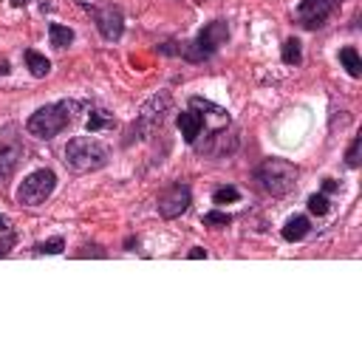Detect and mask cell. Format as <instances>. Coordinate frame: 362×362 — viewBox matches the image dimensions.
<instances>
[{"label":"cell","mask_w":362,"mask_h":362,"mask_svg":"<svg viewBox=\"0 0 362 362\" xmlns=\"http://www.w3.org/2000/svg\"><path fill=\"white\" fill-rule=\"evenodd\" d=\"M308 232H311V221L306 218V215H292L280 229L283 240H289V244H297V240H303Z\"/></svg>","instance_id":"cell-13"},{"label":"cell","mask_w":362,"mask_h":362,"mask_svg":"<svg viewBox=\"0 0 362 362\" xmlns=\"http://www.w3.org/2000/svg\"><path fill=\"white\" fill-rule=\"evenodd\" d=\"M255 179L269 196L280 199V196H289V192L297 187L300 170H297V164L286 161V159H267L255 167Z\"/></svg>","instance_id":"cell-3"},{"label":"cell","mask_w":362,"mask_h":362,"mask_svg":"<svg viewBox=\"0 0 362 362\" xmlns=\"http://www.w3.org/2000/svg\"><path fill=\"white\" fill-rule=\"evenodd\" d=\"M54 187H57L54 170L43 167V170H34L32 176H26V179L20 181V187H17V201L23 207H40V204H45L48 199H52Z\"/></svg>","instance_id":"cell-7"},{"label":"cell","mask_w":362,"mask_h":362,"mask_svg":"<svg viewBox=\"0 0 362 362\" xmlns=\"http://www.w3.org/2000/svg\"><path fill=\"white\" fill-rule=\"evenodd\" d=\"M334 190H337V181H334V179H326V181H323V192L328 196V192H334Z\"/></svg>","instance_id":"cell-27"},{"label":"cell","mask_w":362,"mask_h":362,"mask_svg":"<svg viewBox=\"0 0 362 362\" xmlns=\"http://www.w3.org/2000/svg\"><path fill=\"white\" fill-rule=\"evenodd\" d=\"M227 40H229L227 20H212V23H207V26L196 34V40H190V43H184L179 48V54L187 63H204V60L218 54V48L227 45Z\"/></svg>","instance_id":"cell-5"},{"label":"cell","mask_w":362,"mask_h":362,"mask_svg":"<svg viewBox=\"0 0 362 362\" xmlns=\"http://www.w3.org/2000/svg\"><path fill=\"white\" fill-rule=\"evenodd\" d=\"M176 122H179V131H181V136H184V142H187V144H192L196 139H201V133H204V128H207L204 113H199L196 108L181 111Z\"/></svg>","instance_id":"cell-12"},{"label":"cell","mask_w":362,"mask_h":362,"mask_svg":"<svg viewBox=\"0 0 362 362\" xmlns=\"http://www.w3.org/2000/svg\"><path fill=\"white\" fill-rule=\"evenodd\" d=\"M12 3H14V6H29L32 0H12Z\"/></svg>","instance_id":"cell-30"},{"label":"cell","mask_w":362,"mask_h":362,"mask_svg":"<svg viewBox=\"0 0 362 362\" xmlns=\"http://www.w3.org/2000/svg\"><path fill=\"white\" fill-rule=\"evenodd\" d=\"M190 204H192V190L187 187V184H181V181H176V184H170L167 187L161 196H159V215L161 218H167V221H173V218H179V215H184L187 210H190Z\"/></svg>","instance_id":"cell-10"},{"label":"cell","mask_w":362,"mask_h":362,"mask_svg":"<svg viewBox=\"0 0 362 362\" xmlns=\"http://www.w3.org/2000/svg\"><path fill=\"white\" fill-rule=\"evenodd\" d=\"M63 161L71 173H93V170H102V167L111 161V148L100 139L74 136L65 144Z\"/></svg>","instance_id":"cell-2"},{"label":"cell","mask_w":362,"mask_h":362,"mask_svg":"<svg viewBox=\"0 0 362 362\" xmlns=\"http://www.w3.org/2000/svg\"><path fill=\"white\" fill-rule=\"evenodd\" d=\"M359 150H362V139L354 136L351 148H348V153H346V164L351 167V170H357V167H359Z\"/></svg>","instance_id":"cell-23"},{"label":"cell","mask_w":362,"mask_h":362,"mask_svg":"<svg viewBox=\"0 0 362 362\" xmlns=\"http://www.w3.org/2000/svg\"><path fill=\"white\" fill-rule=\"evenodd\" d=\"M201 221H204V227L224 229V227H229V224H232V215H229V212H221V210H210Z\"/></svg>","instance_id":"cell-19"},{"label":"cell","mask_w":362,"mask_h":362,"mask_svg":"<svg viewBox=\"0 0 362 362\" xmlns=\"http://www.w3.org/2000/svg\"><path fill=\"white\" fill-rule=\"evenodd\" d=\"M187 258H192V260H201V258H207V249H204V247H192Z\"/></svg>","instance_id":"cell-26"},{"label":"cell","mask_w":362,"mask_h":362,"mask_svg":"<svg viewBox=\"0 0 362 362\" xmlns=\"http://www.w3.org/2000/svg\"><path fill=\"white\" fill-rule=\"evenodd\" d=\"M340 63H343V68L348 71V77H354V80L362 77V60H359V52H357L354 45L340 48Z\"/></svg>","instance_id":"cell-16"},{"label":"cell","mask_w":362,"mask_h":362,"mask_svg":"<svg viewBox=\"0 0 362 362\" xmlns=\"http://www.w3.org/2000/svg\"><path fill=\"white\" fill-rule=\"evenodd\" d=\"M85 105L77 102V100H60V102H48L43 108H37L32 116H29V122H26V131L29 136L34 139H54L60 136L65 128H71L77 122V113L82 111Z\"/></svg>","instance_id":"cell-1"},{"label":"cell","mask_w":362,"mask_h":362,"mask_svg":"<svg viewBox=\"0 0 362 362\" xmlns=\"http://www.w3.org/2000/svg\"><path fill=\"white\" fill-rule=\"evenodd\" d=\"M93 23H96V29H100L102 40L108 43H116L119 37L125 34V17H122V9L108 3V6H88Z\"/></svg>","instance_id":"cell-11"},{"label":"cell","mask_w":362,"mask_h":362,"mask_svg":"<svg viewBox=\"0 0 362 362\" xmlns=\"http://www.w3.org/2000/svg\"><path fill=\"white\" fill-rule=\"evenodd\" d=\"M26 144H23V133L14 122L6 128H0V181H9L17 170V164L23 161Z\"/></svg>","instance_id":"cell-8"},{"label":"cell","mask_w":362,"mask_h":362,"mask_svg":"<svg viewBox=\"0 0 362 362\" xmlns=\"http://www.w3.org/2000/svg\"><path fill=\"white\" fill-rule=\"evenodd\" d=\"M343 0H300V6L295 12L297 17V26L315 32L320 26H326V20L337 12V6H340Z\"/></svg>","instance_id":"cell-9"},{"label":"cell","mask_w":362,"mask_h":362,"mask_svg":"<svg viewBox=\"0 0 362 362\" xmlns=\"http://www.w3.org/2000/svg\"><path fill=\"white\" fill-rule=\"evenodd\" d=\"M113 125H116V119H113L111 111H105V108H91V111H88V119H85L88 133H100V131L113 128Z\"/></svg>","instance_id":"cell-14"},{"label":"cell","mask_w":362,"mask_h":362,"mask_svg":"<svg viewBox=\"0 0 362 362\" xmlns=\"http://www.w3.org/2000/svg\"><path fill=\"white\" fill-rule=\"evenodd\" d=\"M85 255H96V258H105L108 252H105L102 247H82V252H80V258H85Z\"/></svg>","instance_id":"cell-25"},{"label":"cell","mask_w":362,"mask_h":362,"mask_svg":"<svg viewBox=\"0 0 362 362\" xmlns=\"http://www.w3.org/2000/svg\"><path fill=\"white\" fill-rule=\"evenodd\" d=\"M9 215H3V212H0V232H9Z\"/></svg>","instance_id":"cell-28"},{"label":"cell","mask_w":362,"mask_h":362,"mask_svg":"<svg viewBox=\"0 0 362 362\" xmlns=\"http://www.w3.org/2000/svg\"><path fill=\"white\" fill-rule=\"evenodd\" d=\"M308 212L317 215V218H323V215L328 212V196H326V192H315V196H308Z\"/></svg>","instance_id":"cell-22"},{"label":"cell","mask_w":362,"mask_h":362,"mask_svg":"<svg viewBox=\"0 0 362 362\" xmlns=\"http://www.w3.org/2000/svg\"><path fill=\"white\" fill-rule=\"evenodd\" d=\"M0 74H3V77H6V74H12V68H9V63H6V60H0Z\"/></svg>","instance_id":"cell-29"},{"label":"cell","mask_w":362,"mask_h":362,"mask_svg":"<svg viewBox=\"0 0 362 362\" xmlns=\"http://www.w3.org/2000/svg\"><path fill=\"white\" fill-rule=\"evenodd\" d=\"M17 244V235H9L6 240H0V258H3V255H9V249Z\"/></svg>","instance_id":"cell-24"},{"label":"cell","mask_w":362,"mask_h":362,"mask_svg":"<svg viewBox=\"0 0 362 362\" xmlns=\"http://www.w3.org/2000/svg\"><path fill=\"white\" fill-rule=\"evenodd\" d=\"M170 105H173V100H170V93H156V96H150L148 102L142 105V111L136 113V119H133V125H131V131H128V139H125V144H131L133 139L136 142H148L156 131H161V125H164V119H167V113H170Z\"/></svg>","instance_id":"cell-4"},{"label":"cell","mask_w":362,"mask_h":362,"mask_svg":"<svg viewBox=\"0 0 362 362\" xmlns=\"http://www.w3.org/2000/svg\"><path fill=\"white\" fill-rule=\"evenodd\" d=\"M280 60H283L286 65H300V63H303V45H300V40L289 37V40L283 43V48H280Z\"/></svg>","instance_id":"cell-18"},{"label":"cell","mask_w":362,"mask_h":362,"mask_svg":"<svg viewBox=\"0 0 362 362\" xmlns=\"http://www.w3.org/2000/svg\"><path fill=\"white\" fill-rule=\"evenodd\" d=\"M65 249V240L57 235V238H48V240H40V244H34V252L37 255H60Z\"/></svg>","instance_id":"cell-20"},{"label":"cell","mask_w":362,"mask_h":362,"mask_svg":"<svg viewBox=\"0 0 362 362\" xmlns=\"http://www.w3.org/2000/svg\"><path fill=\"white\" fill-rule=\"evenodd\" d=\"M238 144H240L238 131L232 128V122H224L221 128L210 131L204 139H196V142L190 144V148L196 150L199 156H207V159H221V156L235 153V150H238Z\"/></svg>","instance_id":"cell-6"},{"label":"cell","mask_w":362,"mask_h":362,"mask_svg":"<svg viewBox=\"0 0 362 362\" xmlns=\"http://www.w3.org/2000/svg\"><path fill=\"white\" fill-rule=\"evenodd\" d=\"M240 199V192H238V187H232V184H227V187H218L212 192V204H232V201H238Z\"/></svg>","instance_id":"cell-21"},{"label":"cell","mask_w":362,"mask_h":362,"mask_svg":"<svg viewBox=\"0 0 362 362\" xmlns=\"http://www.w3.org/2000/svg\"><path fill=\"white\" fill-rule=\"evenodd\" d=\"M26 57V65H29V71H32V77H37V80H43V77H48L52 74V63H48V57L45 54H40V52H29L23 54Z\"/></svg>","instance_id":"cell-15"},{"label":"cell","mask_w":362,"mask_h":362,"mask_svg":"<svg viewBox=\"0 0 362 362\" xmlns=\"http://www.w3.org/2000/svg\"><path fill=\"white\" fill-rule=\"evenodd\" d=\"M48 40H52L54 48H68L71 43H74V32H71L68 26H63V23H48Z\"/></svg>","instance_id":"cell-17"}]
</instances>
